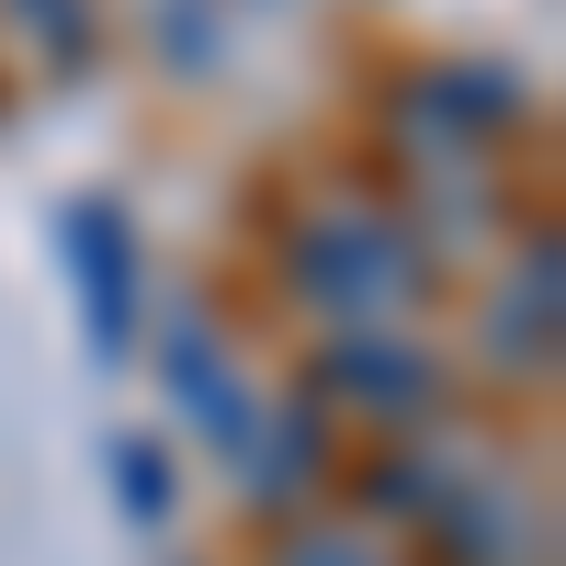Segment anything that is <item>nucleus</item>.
I'll use <instances>...</instances> for the list:
<instances>
[{"mask_svg": "<svg viewBox=\"0 0 566 566\" xmlns=\"http://www.w3.org/2000/svg\"><path fill=\"white\" fill-rule=\"evenodd\" d=\"M283 261H295V283L317 306H340V317H386V306L419 295V261H408V239L374 205H317V227H295Z\"/></svg>", "mask_w": 566, "mask_h": 566, "instance_id": "1", "label": "nucleus"}, {"mask_svg": "<svg viewBox=\"0 0 566 566\" xmlns=\"http://www.w3.org/2000/svg\"><path fill=\"white\" fill-rule=\"evenodd\" d=\"M69 261H80V283H91V352L103 363H125V340H136V227H125V205H69Z\"/></svg>", "mask_w": 566, "mask_h": 566, "instance_id": "2", "label": "nucleus"}, {"mask_svg": "<svg viewBox=\"0 0 566 566\" xmlns=\"http://www.w3.org/2000/svg\"><path fill=\"white\" fill-rule=\"evenodd\" d=\"M159 363H170V386H181V408H193L205 419V431H216V453H261V408L239 397V374H227L216 363V340H205V328L193 317H181V328H159Z\"/></svg>", "mask_w": 566, "mask_h": 566, "instance_id": "3", "label": "nucleus"}, {"mask_svg": "<svg viewBox=\"0 0 566 566\" xmlns=\"http://www.w3.org/2000/svg\"><path fill=\"white\" fill-rule=\"evenodd\" d=\"M114 476H125V499L148 510V522L170 510V464H148V442H114Z\"/></svg>", "mask_w": 566, "mask_h": 566, "instance_id": "4", "label": "nucleus"}]
</instances>
